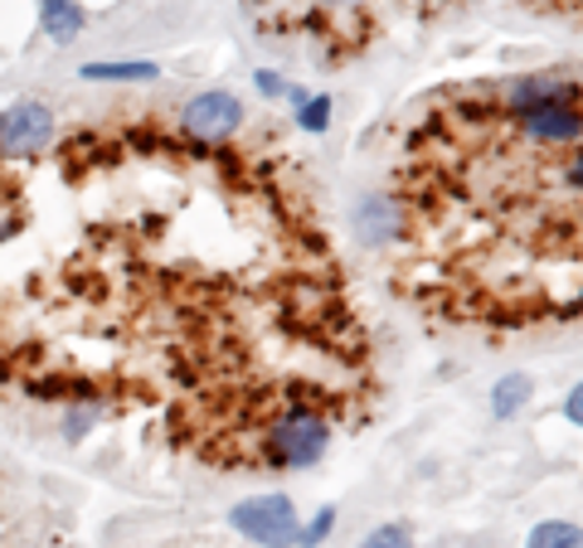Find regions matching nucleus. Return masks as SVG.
Listing matches in <instances>:
<instances>
[{
	"label": "nucleus",
	"instance_id": "obj_8",
	"mask_svg": "<svg viewBox=\"0 0 583 548\" xmlns=\"http://www.w3.org/2000/svg\"><path fill=\"white\" fill-rule=\"evenodd\" d=\"M525 403H530V379H525V373H506V379L496 383V393H492V412H496L501 422H506V418H515V412H521Z\"/></svg>",
	"mask_w": 583,
	"mask_h": 548
},
{
	"label": "nucleus",
	"instance_id": "obj_5",
	"mask_svg": "<svg viewBox=\"0 0 583 548\" xmlns=\"http://www.w3.org/2000/svg\"><path fill=\"white\" fill-rule=\"evenodd\" d=\"M521 122V137L535 146H574L579 141V107L574 98L569 102H545V107H525L515 112Z\"/></svg>",
	"mask_w": 583,
	"mask_h": 548
},
{
	"label": "nucleus",
	"instance_id": "obj_16",
	"mask_svg": "<svg viewBox=\"0 0 583 548\" xmlns=\"http://www.w3.org/2000/svg\"><path fill=\"white\" fill-rule=\"evenodd\" d=\"M564 412H569V422H583V398H579V389L569 393V403H564Z\"/></svg>",
	"mask_w": 583,
	"mask_h": 548
},
{
	"label": "nucleus",
	"instance_id": "obj_10",
	"mask_svg": "<svg viewBox=\"0 0 583 548\" xmlns=\"http://www.w3.org/2000/svg\"><path fill=\"white\" fill-rule=\"evenodd\" d=\"M525 548H579V525H569V519H545V525H535Z\"/></svg>",
	"mask_w": 583,
	"mask_h": 548
},
{
	"label": "nucleus",
	"instance_id": "obj_1",
	"mask_svg": "<svg viewBox=\"0 0 583 548\" xmlns=\"http://www.w3.org/2000/svg\"><path fill=\"white\" fill-rule=\"evenodd\" d=\"M326 447H330V422L312 408H287L263 432V457L283 466V471H307V466L326 457Z\"/></svg>",
	"mask_w": 583,
	"mask_h": 548
},
{
	"label": "nucleus",
	"instance_id": "obj_6",
	"mask_svg": "<svg viewBox=\"0 0 583 548\" xmlns=\"http://www.w3.org/2000/svg\"><path fill=\"white\" fill-rule=\"evenodd\" d=\"M355 229H360L365 243H394V238H404V229H408V213L399 199L375 195L355 209Z\"/></svg>",
	"mask_w": 583,
	"mask_h": 548
},
{
	"label": "nucleus",
	"instance_id": "obj_13",
	"mask_svg": "<svg viewBox=\"0 0 583 548\" xmlns=\"http://www.w3.org/2000/svg\"><path fill=\"white\" fill-rule=\"evenodd\" d=\"M330 529H336V510H330V505H326V510H316V519L307 525V534H297V544H302V548H316V544H322Z\"/></svg>",
	"mask_w": 583,
	"mask_h": 548
},
{
	"label": "nucleus",
	"instance_id": "obj_4",
	"mask_svg": "<svg viewBox=\"0 0 583 548\" xmlns=\"http://www.w3.org/2000/svg\"><path fill=\"white\" fill-rule=\"evenodd\" d=\"M238 127H244V102L224 88H209V92H200V98H190L180 107V131L195 141H205V146L229 141Z\"/></svg>",
	"mask_w": 583,
	"mask_h": 548
},
{
	"label": "nucleus",
	"instance_id": "obj_15",
	"mask_svg": "<svg viewBox=\"0 0 583 548\" xmlns=\"http://www.w3.org/2000/svg\"><path fill=\"white\" fill-rule=\"evenodd\" d=\"M254 83H258L263 98H283V92H287V88H283V78H277L273 69H258V73H254Z\"/></svg>",
	"mask_w": 583,
	"mask_h": 548
},
{
	"label": "nucleus",
	"instance_id": "obj_2",
	"mask_svg": "<svg viewBox=\"0 0 583 548\" xmlns=\"http://www.w3.org/2000/svg\"><path fill=\"white\" fill-rule=\"evenodd\" d=\"M229 525L244 534V539H254L258 548H297V534H302V519H297V505L287 496H254L244 505H234Z\"/></svg>",
	"mask_w": 583,
	"mask_h": 548
},
{
	"label": "nucleus",
	"instance_id": "obj_12",
	"mask_svg": "<svg viewBox=\"0 0 583 548\" xmlns=\"http://www.w3.org/2000/svg\"><path fill=\"white\" fill-rule=\"evenodd\" d=\"M330 122V98H307L297 107V127L302 131H326Z\"/></svg>",
	"mask_w": 583,
	"mask_h": 548
},
{
	"label": "nucleus",
	"instance_id": "obj_7",
	"mask_svg": "<svg viewBox=\"0 0 583 548\" xmlns=\"http://www.w3.org/2000/svg\"><path fill=\"white\" fill-rule=\"evenodd\" d=\"M88 10L78 0H39V30H45L55 44H69V39L83 34Z\"/></svg>",
	"mask_w": 583,
	"mask_h": 548
},
{
	"label": "nucleus",
	"instance_id": "obj_3",
	"mask_svg": "<svg viewBox=\"0 0 583 548\" xmlns=\"http://www.w3.org/2000/svg\"><path fill=\"white\" fill-rule=\"evenodd\" d=\"M55 131H59V117H55V107L49 102H39V98L10 102L6 112H0V156L6 160H30L55 141Z\"/></svg>",
	"mask_w": 583,
	"mask_h": 548
},
{
	"label": "nucleus",
	"instance_id": "obj_9",
	"mask_svg": "<svg viewBox=\"0 0 583 548\" xmlns=\"http://www.w3.org/2000/svg\"><path fill=\"white\" fill-rule=\"evenodd\" d=\"M78 73L92 78V83H131V78H161V69H156V63H83Z\"/></svg>",
	"mask_w": 583,
	"mask_h": 548
},
{
	"label": "nucleus",
	"instance_id": "obj_14",
	"mask_svg": "<svg viewBox=\"0 0 583 548\" xmlns=\"http://www.w3.org/2000/svg\"><path fill=\"white\" fill-rule=\"evenodd\" d=\"M92 422H98V403H88V408H73L69 418H63V432H69V437H83Z\"/></svg>",
	"mask_w": 583,
	"mask_h": 548
},
{
	"label": "nucleus",
	"instance_id": "obj_11",
	"mask_svg": "<svg viewBox=\"0 0 583 548\" xmlns=\"http://www.w3.org/2000/svg\"><path fill=\"white\" fill-rule=\"evenodd\" d=\"M360 548H414V534L404 525H379L375 534H365Z\"/></svg>",
	"mask_w": 583,
	"mask_h": 548
}]
</instances>
